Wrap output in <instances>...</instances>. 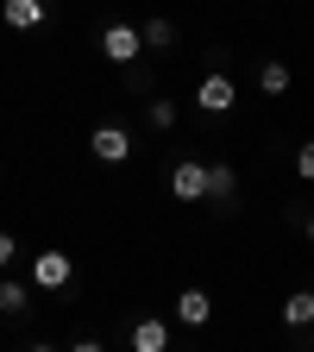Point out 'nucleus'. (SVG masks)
<instances>
[{
    "mask_svg": "<svg viewBox=\"0 0 314 352\" xmlns=\"http://www.w3.org/2000/svg\"><path fill=\"white\" fill-rule=\"evenodd\" d=\"M258 88H264V95H289V63H283V57H271V63L258 69Z\"/></svg>",
    "mask_w": 314,
    "mask_h": 352,
    "instance_id": "nucleus-13",
    "label": "nucleus"
},
{
    "mask_svg": "<svg viewBox=\"0 0 314 352\" xmlns=\"http://www.w3.org/2000/svg\"><path fill=\"white\" fill-rule=\"evenodd\" d=\"M295 176H302V183H314V145L295 151Z\"/></svg>",
    "mask_w": 314,
    "mask_h": 352,
    "instance_id": "nucleus-15",
    "label": "nucleus"
},
{
    "mask_svg": "<svg viewBox=\"0 0 314 352\" xmlns=\"http://www.w3.org/2000/svg\"><path fill=\"white\" fill-rule=\"evenodd\" d=\"M101 57L113 63V69H132L145 57V38H139V25L132 19H113V25H101Z\"/></svg>",
    "mask_w": 314,
    "mask_h": 352,
    "instance_id": "nucleus-1",
    "label": "nucleus"
},
{
    "mask_svg": "<svg viewBox=\"0 0 314 352\" xmlns=\"http://www.w3.org/2000/svg\"><path fill=\"white\" fill-rule=\"evenodd\" d=\"M145 120H151V132H170V126H176V101H157V95H151V101H145Z\"/></svg>",
    "mask_w": 314,
    "mask_h": 352,
    "instance_id": "nucleus-14",
    "label": "nucleus"
},
{
    "mask_svg": "<svg viewBox=\"0 0 314 352\" xmlns=\"http://www.w3.org/2000/svg\"><path fill=\"white\" fill-rule=\"evenodd\" d=\"M283 327H314V289H295L283 302Z\"/></svg>",
    "mask_w": 314,
    "mask_h": 352,
    "instance_id": "nucleus-10",
    "label": "nucleus"
},
{
    "mask_svg": "<svg viewBox=\"0 0 314 352\" xmlns=\"http://www.w3.org/2000/svg\"><path fill=\"white\" fill-rule=\"evenodd\" d=\"M233 101H239V88H233V76H227V69H214V76H201V82H195V107H201L208 120L233 113Z\"/></svg>",
    "mask_w": 314,
    "mask_h": 352,
    "instance_id": "nucleus-2",
    "label": "nucleus"
},
{
    "mask_svg": "<svg viewBox=\"0 0 314 352\" xmlns=\"http://www.w3.org/2000/svg\"><path fill=\"white\" fill-rule=\"evenodd\" d=\"M76 283V258L69 252H38L32 258V289H69Z\"/></svg>",
    "mask_w": 314,
    "mask_h": 352,
    "instance_id": "nucleus-3",
    "label": "nucleus"
},
{
    "mask_svg": "<svg viewBox=\"0 0 314 352\" xmlns=\"http://www.w3.org/2000/svg\"><path fill=\"white\" fill-rule=\"evenodd\" d=\"M0 19H7L13 32H32L51 19V0H0Z\"/></svg>",
    "mask_w": 314,
    "mask_h": 352,
    "instance_id": "nucleus-6",
    "label": "nucleus"
},
{
    "mask_svg": "<svg viewBox=\"0 0 314 352\" xmlns=\"http://www.w3.org/2000/svg\"><path fill=\"white\" fill-rule=\"evenodd\" d=\"M170 315L183 321V327H208V321H214V296H208V289H183Z\"/></svg>",
    "mask_w": 314,
    "mask_h": 352,
    "instance_id": "nucleus-7",
    "label": "nucleus"
},
{
    "mask_svg": "<svg viewBox=\"0 0 314 352\" xmlns=\"http://www.w3.org/2000/svg\"><path fill=\"white\" fill-rule=\"evenodd\" d=\"M13 258H19V239H13L7 227H0V271H7V264H13Z\"/></svg>",
    "mask_w": 314,
    "mask_h": 352,
    "instance_id": "nucleus-16",
    "label": "nucleus"
},
{
    "mask_svg": "<svg viewBox=\"0 0 314 352\" xmlns=\"http://www.w3.org/2000/svg\"><path fill=\"white\" fill-rule=\"evenodd\" d=\"M139 38H145V51H151V57H164L170 44H176V25H170V19H145Z\"/></svg>",
    "mask_w": 314,
    "mask_h": 352,
    "instance_id": "nucleus-11",
    "label": "nucleus"
},
{
    "mask_svg": "<svg viewBox=\"0 0 314 352\" xmlns=\"http://www.w3.org/2000/svg\"><path fill=\"white\" fill-rule=\"evenodd\" d=\"M208 195H214L220 208H233V195H239V170H233V164H208Z\"/></svg>",
    "mask_w": 314,
    "mask_h": 352,
    "instance_id": "nucleus-9",
    "label": "nucleus"
},
{
    "mask_svg": "<svg viewBox=\"0 0 314 352\" xmlns=\"http://www.w3.org/2000/svg\"><path fill=\"white\" fill-rule=\"evenodd\" d=\"M132 352H170V321L139 315V321H132Z\"/></svg>",
    "mask_w": 314,
    "mask_h": 352,
    "instance_id": "nucleus-8",
    "label": "nucleus"
},
{
    "mask_svg": "<svg viewBox=\"0 0 314 352\" xmlns=\"http://www.w3.org/2000/svg\"><path fill=\"white\" fill-rule=\"evenodd\" d=\"M25 302H32V289H25V283L0 277V315H7V321H19V315H25Z\"/></svg>",
    "mask_w": 314,
    "mask_h": 352,
    "instance_id": "nucleus-12",
    "label": "nucleus"
},
{
    "mask_svg": "<svg viewBox=\"0 0 314 352\" xmlns=\"http://www.w3.org/2000/svg\"><path fill=\"white\" fill-rule=\"evenodd\" d=\"M308 239H314V214H308Z\"/></svg>",
    "mask_w": 314,
    "mask_h": 352,
    "instance_id": "nucleus-19",
    "label": "nucleus"
},
{
    "mask_svg": "<svg viewBox=\"0 0 314 352\" xmlns=\"http://www.w3.org/2000/svg\"><path fill=\"white\" fill-rule=\"evenodd\" d=\"M25 352H57V346H25Z\"/></svg>",
    "mask_w": 314,
    "mask_h": 352,
    "instance_id": "nucleus-18",
    "label": "nucleus"
},
{
    "mask_svg": "<svg viewBox=\"0 0 314 352\" xmlns=\"http://www.w3.org/2000/svg\"><path fill=\"white\" fill-rule=\"evenodd\" d=\"M88 151H95L101 164H126V157H132V132L107 120V126H95V132H88Z\"/></svg>",
    "mask_w": 314,
    "mask_h": 352,
    "instance_id": "nucleus-4",
    "label": "nucleus"
},
{
    "mask_svg": "<svg viewBox=\"0 0 314 352\" xmlns=\"http://www.w3.org/2000/svg\"><path fill=\"white\" fill-rule=\"evenodd\" d=\"M63 352H107V346H101V340H69Z\"/></svg>",
    "mask_w": 314,
    "mask_h": 352,
    "instance_id": "nucleus-17",
    "label": "nucleus"
},
{
    "mask_svg": "<svg viewBox=\"0 0 314 352\" xmlns=\"http://www.w3.org/2000/svg\"><path fill=\"white\" fill-rule=\"evenodd\" d=\"M170 195H176V201H201V195H208V164H201V157H183V164L170 170Z\"/></svg>",
    "mask_w": 314,
    "mask_h": 352,
    "instance_id": "nucleus-5",
    "label": "nucleus"
}]
</instances>
